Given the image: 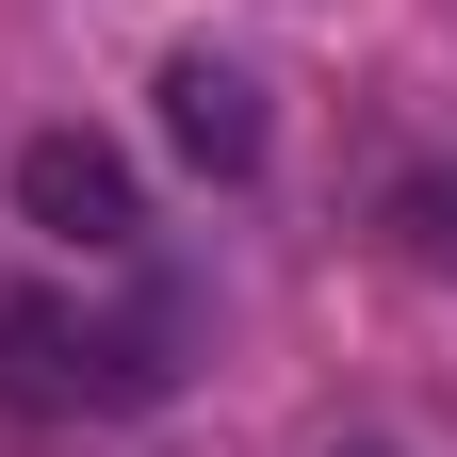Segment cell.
<instances>
[{"label":"cell","mask_w":457,"mask_h":457,"mask_svg":"<svg viewBox=\"0 0 457 457\" xmlns=\"http://www.w3.org/2000/svg\"><path fill=\"white\" fill-rule=\"evenodd\" d=\"M17 212L49 228V245H82V262H114V245L147 228V212H131V163H114L98 131H33V147H17Z\"/></svg>","instance_id":"1"},{"label":"cell","mask_w":457,"mask_h":457,"mask_svg":"<svg viewBox=\"0 0 457 457\" xmlns=\"http://www.w3.org/2000/svg\"><path fill=\"white\" fill-rule=\"evenodd\" d=\"M0 343H17V392H98V409H131V392H163V327H66V311H0Z\"/></svg>","instance_id":"2"},{"label":"cell","mask_w":457,"mask_h":457,"mask_svg":"<svg viewBox=\"0 0 457 457\" xmlns=\"http://www.w3.org/2000/svg\"><path fill=\"white\" fill-rule=\"evenodd\" d=\"M163 131H180V163H196V180H262L278 114H262V82L228 66V49H180V66H163Z\"/></svg>","instance_id":"3"},{"label":"cell","mask_w":457,"mask_h":457,"mask_svg":"<svg viewBox=\"0 0 457 457\" xmlns=\"http://www.w3.org/2000/svg\"><path fill=\"white\" fill-rule=\"evenodd\" d=\"M409 228H425V245L457 262V180H425V196H409Z\"/></svg>","instance_id":"4"}]
</instances>
